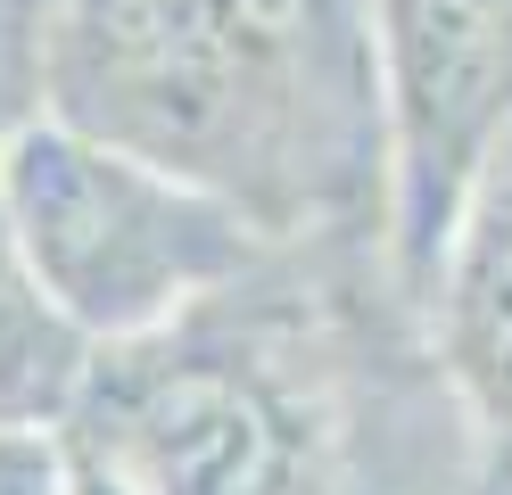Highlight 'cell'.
I'll return each instance as SVG.
<instances>
[{"instance_id": "cell-1", "label": "cell", "mask_w": 512, "mask_h": 495, "mask_svg": "<svg viewBox=\"0 0 512 495\" xmlns=\"http://www.w3.org/2000/svg\"><path fill=\"white\" fill-rule=\"evenodd\" d=\"M0 215L100 355L157 339L182 306L240 281L265 231L232 190L58 116L0 149Z\"/></svg>"}, {"instance_id": "cell-2", "label": "cell", "mask_w": 512, "mask_h": 495, "mask_svg": "<svg viewBox=\"0 0 512 495\" xmlns=\"http://www.w3.org/2000/svg\"><path fill=\"white\" fill-rule=\"evenodd\" d=\"M364 25L397 248L430 281L512 141V0H364Z\"/></svg>"}, {"instance_id": "cell-3", "label": "cell", "mask_w": 512, "mask_h": 495, "mask_svg": "<svg viewBox=\"0 0 512 495\" xmlns=\"http://www.w3.org/2000/svg\"><path fill=\"white\" fill-rule=\"evenodd\" d=\"M91 454L133 495H265L281 438L256 388H240L215 363H182L124 396L116 429Z\"/></svg>"}, {"instance_id": "cell-4", "label": "cell", "mask_w": 512, "mask_h": 495, "mask_svg": "<svg viewBox=\"0 0 512 495\" xmlns=\"http://www.w3.org/2000/svg\"><path fill=\"white\" fill-rule=\"evenodd\" d=\"M438 306L455 380L496 429H512V141L496 149L455 223V248L438 264Z\"/></svg>"}, {"instance_id": "cell-5", "label": "cell", "mask_w": 512, "mask_h": 495, "mask_svg": "<svg viewBox=\"0 0 512 495\" xmlns=\"http://www.w3.org/2000/svg\"><path fill=\"white\" fill-rule=\"evenodd\" d=\"M100 380V347L42 289L34 256L0 215V429H58Z\"/></svg>"}, {"instance_id": "cell-6", "label": "cell", "mask_w": 512, "mask_h": 495, "mask_svg": "<svg viewBox=\"0 0 512 495\" xmlns=\"http://www.w3.org/2000/svg\"><path fill=\"white\" fill-rule=\"evenodd\" d=\"M42 33H25L9 9H0V149L42 116Z\"/></svg>"}, {"instance_id": "cell-7", "label": "cell", "mask_w": 512, "mask_h": 495, "mask_svg": "<svg viewBox=\"0 0 512 495\" xmlns=\"http://www.w3.org/2000/svg\"><path fill=\"white\" fill-rule=\"evenodd\" d=\"M0 495H75V454L50 429H0Z\"/></svg>"}]
</instances>
